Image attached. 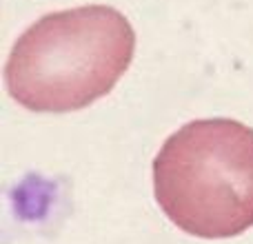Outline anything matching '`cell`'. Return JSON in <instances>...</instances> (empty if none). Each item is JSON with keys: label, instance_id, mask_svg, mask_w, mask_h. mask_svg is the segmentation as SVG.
<instances>
[{"label": "cell", "instance_id": "obj_2", "mask_svg": "<svg viewBox=\"0 0 253 244\" xmlns=\"http://www.w3.org/2000/svg\"><path fill=\"white\" fill-rule=\"evenodd\" d=\"M153 191L178 229L222 240L253 227V129L231 118L193 120L153 160Z\"/></svg>", "mask_w": 253, "mask_h": 244}, {"label": "cell", "instance_id": "obj_1", "mask_svg": "<svg viewBox=\"0 0 253 244\" xmlns=\"http://www.w3.org/2000/svg\"><path fill=\"white\" fill-rule=\"evenodd\" d=\"M133 53L135 31L118 9H65L42 16L16 40L4 82L9 96L29 111H78L118 84Z\"/></svg>", "mask_w": 253, "mask_h": 244}]
</instances>
